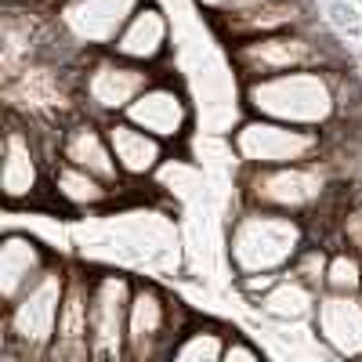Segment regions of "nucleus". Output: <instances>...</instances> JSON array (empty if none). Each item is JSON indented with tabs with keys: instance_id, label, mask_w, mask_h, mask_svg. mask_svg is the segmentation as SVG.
I'll list each match as a JSON object with an SVG mask.
<instances>
[{
	"instance_id": "1",
	"label": "nucleus",
	"mask_w": 362,
	"mask_h": 362,
	"mask_svg": "<svg viewBox=\"0 0 362 362\" xmlns=\"http://www.w3.org/2000/svg\"><path fill=\"white\" fill-rule=\"evenodd\" d=\"M243 109L254 116H272L283 124L315 127L326 134H348L362 112V87L348 66H312L283 76H264L239 83Z\"/></svg>"
},
{
	"instance_id": "2",
	"label": "nucleus",
	"mask_w": 362,
	"mask_h": 362,
	"mask_svg": "<svg viewBox=\"0 0 362 362\" xmlns=\"http://www.w3.org/2000/svg\"><path fill=\"white\" fill-rule=\"evenodd\" d=\"M312 239L315 232L305 218L254 206V203H239V210L225 228V257L232 268V279L279 276L300 257V250Z\"/></svg>"
},
{
	"instance_id": "3",
	"label": "nucleus",
	"mask_w": 362,
	"mask_h": 362,
	"mask_svg": "<svg viewBox=\"0 0 362 362\" xmlns=\"http://www.w3.org/2000/svg\"><path fill=\"white\" fill-rule=\"evenodd\" d=\"M69 279V261L58 257L40 283L0 308V358L4 362H47L58 308Z\"/></svg>"
},
{
	"instance_id": "4",
	"label": "nucleus",
	"mask_w": 362,
	"mask_h": 362,
	"mask_svg": "<svg viewBox=\"0 0 362 362\" xmlns=\"http://www.w3.org/2000/svg\"><path fill=\"white\" fill-rule=\"evenodd\" d=\"M228 66L239 83H247V80H264V76H283L293 69L348 66V62L341 47L319 29V22H312V25L279 29V33L228 44Z\"/></svg>"
},
{
	"instance_id": "5",
	"label": "nucleus",
	"mask_w": 362,
	"mask_h": 362,
	"mask_svg": "<svg viewBox=\"0 0 362 362\" xmlns=\"http://www.w3.org/2000/svg\"><path fill=\"white\" fill-rule=\"evenodd\" d=\"M58 131L62 127L33 124L18 112H8L4 145H0V156H4L0 196H4L8 210L51 203V160Z\"/></svg>"
},
{
	"instance_id": "6",
	"label": "nucleus",
	"mask_w": 362,
	"mask_h": 362,
	"mask_svg": "<svg viewBox=\"0 0 362 362\" xmlns=\"http://www.w3.org/2000/svg\"><path fill=\"white\" fill-rule=\"evenodd\" d=\"M228 145L239 167H286V163L322 160L334 148V134L247 112L232 127Z\"/></svg>"
},
{
	"instance_id": "7",
	"label": "nucleus",
	"mask_w": 362,
	"mask_h": 362,
	"mask_svg": "<svg viewBox=\"0 0 362 362\" xmlns=\"http://www.w3.org/2000/svg\"><path fill=\"white\" fill-rule=\"evenodd\" d=\"M160 69L138 66L131 58L116 51H90L73 62V87H76V105L80 112L95 119H116L124 116L127 105L141 90L156 80Z\"/></svg>"
},
{
	"instance_id": "8",
	"label": "nucleus",
	"mask_w": 362,
	"mask_h": 362,
	"mask_svg": "<svg viewBox=\"0 0 362 362\" xmlns=\"http://www.w3.org/2000/svg\"><path fill=\"white\" fill-rule=\"evenodd\" d=\"M141 4L145 0H58L47 11L51 51L69 62L90 51H109Z\"/></svg>"
},
{
	"instance_id": "9",
	"label": "nucleus",
	"mask_w": 362,
	"mask_h": 362,
	"mask_svg": "<svg viewBox=\"0 0 362 362\" xmlns=\"http://www.w3.org/2000/svg\"><path fill=\"white\" fill-rule=\"evenodd\" d=\"M192 315L196 312H189L156 279L138 276L134 297H131V315H127V362L170 358L174 341L181 337V329L189 326Z\"/></svg>"
},
{
	"instance_id": "10",
	"label": "nucleus",
	"mask_w": 362,
	"mask_h": 362,
	"mask_svg": "<svg viewBox=\"0 0 362 362\" xmlns=\"http://www.w3.org/2000/svg\"><path fill=\"white\" fill-rule=\"evenodd\" d=\"M134 279L124 268H95L90 276V358L127 362V315Z\"/></svg>"
},
{
	"instance_id": "11",
	"label": "nucleus",
	"mask_w": 362,
	"mask_h": 362,
	"mask_svg": "<svg viewBox=\"0 0 362 362\" xmlns=\"http://www.w3.org/2000/svg\"><path fill=\"white\" fill-rule=\"evenodd\" d=\"M124 116L131 119V124H138L141 131L167 141L170 148L185 145L189 134H192V124H196V109H192V98H189L185 83L174 80V76H160V73L127 105Z\"/></svg>"
},
{
	"instance_id": "12",
	"label": "nucleus",
	"mask_w": 362,
	"mask_h": 362,
	"mask_svg": "<svg viewBox=\"0 0 362 362\" xmlns=\"http://www.w3.org/2000/svg\"><path fill=\"white\" fill-rule=\"evenodd\" d=\"M90 276H95L90 264L69 261V279L47 362H95L90 358Z\"/></svg>"
},
{
	"instance_id": "13",
	"label": "nucleus",
	"mask_w": 362,
	"mask_h": 362,
	"mask_svg": "<svg viewBox=\"0 0 362 362\" xmlns=\"http://www.w3.org/2000/svg\"><path fill=\"white\" fill-rule=\"evenodd\" d=\"M235 283L257 308V315L272 322H312L315 300L322 293L308 279H300L293 268L279 272V276H257V279H235Z\"/></svg>"
},
{
	"instance_id": "14",
	"label": "nucleus",
	"mask_w": 362,
	"mask_h": 362,
	"mask_svg": "<svg viewBox=\"0 0 362 362\" xmlns=\"http://www.w3.org/2000/svg\"><path fill=\"white\" fill-rule=\"evenodd\" d=\"M127 185L109 181L95 170H83L66 160H51V203L62 206L66 214H109L112 206L124 203Z\"/></svg>"
},
{
	"instance_id": "15",
	"label": "nucleus",
	"mask_w": 362,
	"mask_h": 362,
	"mask_svg": "<svg viewBox=\"0 0 362 362\" xmlns=\"http://www.w3.org/2000/svg\"><path fill=\"white\" fill-rule=\"evenodd\" d=\"M315 341L337 358H362V293L322 290L312 312Z\"/></svg>"
},
{
	"instance_id": "16",
	"label": "nucleus",
	"mask_w": 362,
	"mask_h": 362,
	"mask_svg": "<svg viewBox=\"0 0 362 362\" xmlns=\"http://www.w3.org/2000/svg\"><path fill=\"white\" fill-rule=\"evenodd\" d=\"M58 254L44 243V239L8 228L0 239V308L22 297L33 283H40L54 268Z\"/></svg>"
},
{
	"instance_id": "17",
	"label": "nucleus",
	"mask_w": 362,
	"mask_h": 362,
	"mask_svg": "<svg viewBox=\"0 0 362 362\" xmlns=\"http://www.w3.org/2000/svg\"><path fill=\"white\" fill-rule=\"evenodd\" d=\"M312 22H315L312 0H264L257 8L210 18V29L221 37V44H239V40H254L264 33H279V29L312 25Z\"/></svg>"
},
{
	"instance_id": "18",
	"label": "nucleus",
	"mask_w": 362,
	"mask_h": 362,
	"mask_svg": "<svg viewBox=\"0 0 362 362\" xmlns=\"http://www.w3.org/2000/svg\"><path fill=\"white\" fill-rule=\"evenodd\" d=\"M105 134H109V145H112V156H116V167L124 174L131 185H145L153 181L174 148L167 141H160L156 134L141 131L138 124H131L127 116H116V119H105Z\"/></svg>"
},
{
	"instance_id": "19",
	"label": "nucleus",
	"mask_w": 362,
	"mask_h": 362,
	"mask_svg": "<svg viewBox=\"0 0 362 362\" xmlns=\"http://www.w3.org/2000/svg\"><path fill=\"white\" fill-rule=\"evenodd\" d=\"M54 156L66 160V163H76L83 170H95V174H102L109 181H119V185H131V181L119 174V167H116L105 124L95 119V116H87V112H76L73 119L62 124L58 141H54Z\"/></svg>"
},
{
	"instance_id": "20",
	"label": "nucleus",
	"mask_w": 362,
	"mask_h": 362,
	"mask_svg": "<svg viewBox=\"0 0 362 362\" xmlns=\"http://www.w3.org/2000/svg\"><path fill=\"white\" fill-rule=\"evenodd\" d=\"M109 51L131 58L138 66L160 69L170 58V18H167V11L156 0H145V4L131 15V22L119 29V37Z\"/></svg>"
},
{
	"instance_id": "21",
	"label": "nucleus",
	"mask_w": 362,
	"mask_h": 362,
	"mask_svg": "<svg viewBox=\"0 0 362 362\" xmlns=\"http://www.w3.org/2000/svg\"><path fill=\"white\" fill-rule=\"evenodd\" d=\"M232 326L210 315H192L170 348V362H221Z\"/></svg>"
},
{
	"instance_id": "22",
	"label": "nucleus",
	"mask_w": 362,
	"mask_h": 362,
	"mask_svg": "<svg viewBox=\"0 0 362 362\" xmlns=\"http://www.w3.org/2000/svg\"><path fill=\"white\" fill-rule=\"evenodd\" d=\"M326 290L362 293V254H355V250H348V247H329Z\"/></svg>"
},
{
	"instance_id": "23",
	"label": "nucleus",
	"mask_w": 362,
	"mask_h": 362,
	"mask_svg": "<svg viewBox=\"0 0 362 362\" xmlns=\"http://www.w3.org/2000/svg\"><path fill=\"white\" fill-rule=\"evenodd\" d=\"M329 247H348L355 254H362V199H351L337 210L334 228H329Z\"/></svg>"
},
{
	"instance_id": "24",
	"label": "nucleus",
	"mask_w": 362,
	"mask_h": 362,
	"mask_svg": "<svg viewBox=\"0 0 362 362\" xmlns=\"http://www.w3.org/2000/svg\"><path fill=\"white\" fill-rule=\"evenodd\" d=\"M264 358V351H261V344H254V341H247L239 329H232L228 334V344H225V358L221 362H261Z\"/></svg>"
},
{
	"instance_id": "25",
	"label": "nucleus",
	"mask_w": 362,
	"mask_h": 362,
	"mask_svg": "<svg viewBox=\"0 0 362 362\" xmlns=\"http://www.w3.org/2000/svg\"><path fill=\"white\" fill-rule=\"evenodd\" d=\"M264 0H196V8L210 18H221V15H235V11H247V8H257Z\"/></svg>"
},
{
	"instance_id": "26",
	"label": "nucleus",
	"mask_w": 362,
	"mask_h": 362,
	"mask_svg": "<svg viewBox=\"0 0 362 362\" xmlns=\"http://www.w3.org/2000/svg\"><path fill=\"white\" fill-rule=\"evenodd\" d=\"M8 4H18V8H40V11H51L58 0H8Z\"/></svg>"
}]
</instances>
